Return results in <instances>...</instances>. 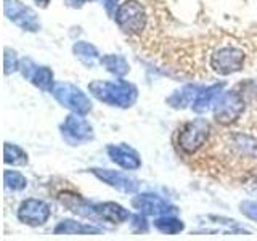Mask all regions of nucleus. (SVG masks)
Returning a JSON list of instances; mask_svg holds the SVG:
<instances>
[{
  "label": "nucleus",
  "instance_id": "nucleus-1",
  "mask_svg": "<svg viewBox=\"0 0 257 241\" xmlns=\"http://www.w3.org/2000/svg\"><path fill=\"white\" fill-rule=\"evenodd\" d=\"M88 90L96 100L117 108H131L139 96L137 87L125 80H93Z\"/></svg>",
  "mask_w": 257,
  "mask_h": 241
},
{
  "label": "nucleus",
  "instance_id": "nucleus-2",
  "mask_svg": "<svg viewBox=\"0 0 257 241\" xmlns=\"http://www.w3.org/2000/svg\"><path fill=\"white\" fill-rule=\"evenodd\" d=\"M114 20L119 29L125 34L131 37H142L148 29L150 16L139 0H125L117 5Z\"/></svg>",
  "mask_w": 257,
  "mask_h": 241
},
{
  "label": "nucleus",
  "instance_id": "nucleus-3",
  "mask_svg": "<svg viewBox=\"0 0 257 241\" xmlns=\"http://www.w3.org/2000/svg\"><path fill=\"white\" fill-rule=\"evenodd\" d=\"M246 64V52L238 44H223L209 55V66L220 76L239 72Z\"/></svg>",
  "mask_w": 257,
  "mask_h": 241
},
{
  "label": "nucleus",
  "instance_id": "nucleus-4",
  "mask_svg": "<svg viewBox=\"0 0 257 241\" xmlns=\"http://www.w3.org/2000/svg\"><path fill=\"white\" fill-rule=\"evenodd\" d=\"M211 124L206 119H195L190 123H185L177 137V143H179L180 150L185 155H195L207 143L209 137H211Z\"/></svg>",
  "mask_w": 257,
  "mask_h": 241
},
{
  "label": "nucleus",
  "instance_id": "nucleus-5",
  "mask_svg": "<svg viewBox=\"0 0 257 241\" xmlns=\"http://www.w3.org/2000/svg\"><path fill=\"white\" fill-rule=\"evenodd\" d=\"M50 92L61 106L71 109L72 112H77V114L84 116L92 109L90 98H88L79 87L72 85V84H68V82L55 84Z\"/></svg>",
  "mask_w": 257,
  "mask_h": 241
},
{
  "label": "nucleus",
  "instance_id": "nucleus-6",
  "mask_svg": "<svg viewBox=\"0 0 257 241\" xmlns=\"http://www.w3.org/2000/svg\"><path fill=\"white\" fill-rule=\"evenodd\" d=\"M244 112V98L241 93L231 90L222 93L214 104V119L222 126L235 123Z\"/></svg>",
  "mask_w": 257,
  "mask_h": 241
},
{
  "label": "nucleus",
  "instance_id": "nucleus-7",
  "mask_svg": "<svg viewBox=\"0 0 257 241\" xmlns=\"http://www.w3.org/2000/svg\"><path fill=\"white\" fill-rule=\"evenodd\" d=\"M61 135L71 147H79L93 139V127L82 117V114L72 112L61 124Z\"/></svg>",
  "mask_w": 257,
  "mask_h": 241
},
{
  "label": "nucleus",
  "instance_id": "nucleus-8",
  "mask_svg": "<svg viewBox=\"0 0 257 241\" xmlns=\"http://www.w3.org/2000/svg\"><path fill=\"white\" fill-rule=\"evenodd\" d=\"M4 13L13 24L24 31L36 32L40 28L36 12L24 5L21 0H4Z\"/></svg>",
  "mask_w": 257,
  "mask_h": 241
},
{
  "label": "nucleus",
  "instance_id": "nucleus-9",
  "mask_svg": "<svg viewBox=\"0 0 257 241\" xmlns=\"http://www.w3.org/2000/svg\"><path fill=\"white\" fill-rule=\"evenodd\" d=\"M52 211L45 201H40L36 198H29L23 201L18 207V219L20 222L29 225V227H40L48 219H50Z\"/></svg>",
  "mask_w": 257,
  "mask_h": 241
},
{
  "label": "nucleus",
  "instance_id": "nucleus-10",
  "mask_svg": "<svg viewBox=\"0 0 257 241\" xmlns=\"http://www.w3.org/2000/svg\"><path fill=\"white\" fill-rule=\"evenodd\" d=\"M132 206L139 212L147 215H167V214H175L179 211L174 204H171L164 198H161L159 195H155V193L137 195L132 199Z\"/></svg>",
  "mask_w": 257,
  "mask_h": 241
},
{
  "label": "nucleus",
  "instance_id": "nucleus-11",
  "mask_svg": "<svg viewBox=\"0 0 257 241\" xmlns=\"http://www.w3.org/2000/svg\"><path fill=\"white\" fill-rule=\"evenodd\" d=\"M90 172L96 177L98 180H101L103 183L109 185V187L116 188L117 191L122 193H135L139 190V180L134 179V177L122 174L119 171H111V169H98L93 167L90 169Z\"/></svg>",
  "mask_w": 257,
  "mask_h": 241
},
{
  "label": "nucleus",
  "instance_id": "nucleus-12",
  "mask_svg": "<svg viewBox=\"0 0 257 241\" xmlns=\"http://www.w3.org/2000/svg\"><path fill=\"white\" fill-rule=\"evenodd\" d=\"M108 156L112 163H116L125 171H137L142 166V161L139 153L127 145H109L106 148Z\"/></svg>",
  "mask_w": 257,
  "mask_h": 241
},
{
  "label": "nucleus",
  "instance_id": "nucleus-13",
  "mask_svg": "<svg viewBox=\"0 0 257 241\" xmlns=\"http://www.w3.org/2000/svg\"><path fill=\"white\" fill-rule=\"evenodd\" d=\"M93 207H95L96 219H103L111 223H122L127 219H131V212L117 203H111V201H108V203L93 204Z\"/></svg>",
  "mask_w": 257,
  "mask_h": 241
},
{
  "label": "nucleus",
  "instance_id": "nucleus-14",
  "mask_svg": "<svg viewBox=\"0 0 257 241\" xmlns=\"http://www.w3.org/2000/svg\"><path fill=\"white\" fill-rule=\"evenodd\" d=\"M225 84L220 82V84H214L211 87L204 88V90H201L198 93V96L195 98V101H193V111L196 112H206L209 108L212 106V104H215V101L219 100V96L222 95V90H223Z\"/></svg>",
  "mask_w": 257,
  "mask_h": 241
},
{
  "label": "nucleus",
  "instance_id": "nucleus-15",
  "mask_svg": "<svg viewBox=\"0 0 257 241\" xmlns=\"http://www.w3.org/2000/svg\"><path fill=\"white\" fill-rule=\"evenodd\" d=\"M55 235H96L101 230L98 227L76 220H61L55 227Z\"/></svg>",
  "mask_w": 257,
  "mask_h": 241
},
{
  "label": "nucleus",
  "instance_id": "nucleus-16",
  "mask_svg": "<svg viewBox=\"0 0 257 241\" xmlns=\"http://www.w3.org/2000/svg\"><path fill=\"white\" fill-rule=\"evenodd\" d=\"M199 93V87L198 85H185L180 90H177L172 96H169L167 103L171 104L172 108H185L188 106L190 103L195 101V98Z\"/></svg>",
  "mask_w": 257,
  "mask_h": 241
},
{
  "label": "nucleus",
  "instance_id": "nucleus-17",
  "mask_svg": "<svg viewBox=\"0 0 257 241\" xmlns=\"http://www.w3.org/2000/svg\"><path fill=\"white\" fill-rule=\"evenodd\" d=\"M72 52H74L76 58L85 64L87 68H93L95 63L100 60V53L98 50L88 42H77L74 44V47H72Z\"/></svg>",
  "mask_w": 257,
  "mask_h": 241
},
{
  "label": "nucleus",
  "instance_id": "nucleus-18",
  "mask_svg": "<svg viewBox=\"0 0 257 241\" xmlns=\"http://www.w3.org/2000/svg\"><path fill=\"white\" fill-rule=\"evenodd\" d=\"M100 63H101V66H104V69L111 72V74L119 76V77L125 76L128 69H131L127 60L122 55H106L100 60Z\"/></svg>",
  "mask_w": 257,
  "mask_h": 241
},
{
  "label": "nucleus",
  "instance_id": "nucleus-19",
  "mask_svg": "<svg viewBox=\"0 0 257 241\" xmlns=\"http://www.w3.org/2000/svg\"><path fill=\"white\" fill-rule=\"evenodd\" d=\"M155 227L164 233V235H177L185 228V223L183 220L177 219L172 214H167V215H158V219L155 220Z\"/></svg>",
  "mask_w": 257,
  "mask_h": 241
},
{
  "label": "nucleus",
  "instance_id": "nucleus-20",
  "mask_svg": "<svg viewBox=\"0 0 257 241\" xmlns=\"http://www.w3.org/2000/svg\"><path fill=\"white\" fill-rule=\"evenodd\" d=\"M29 80L36 87H39L40 90H52L53 85H55L53 72H52L50 68H47V66H37L36 71H34V74L31 76Z\"/></svg>",
  "mask_w": 257,
  "mask_h": 241
},
{
  "label": "nucleus",
  "instance_id": "nucleus-21",
  "mask_svg": "<svg viewBox=\"0 0 257 241\" xmlns=\"http://www.w3.org/2000/svg\"><path fill=\"white\" fill-rule=\"evenodd\" d=\"M4 159L7 164L12 166H26L28 164V155L18 145L5 143L4 147Z\"/></svg>",
  "mask_w": 257,
  "mask_h": 241
},
{
  "label": "nucleus",
  "instance_id": "nucleus-22",
  "mask_svg": "<svg viewBox=\"0 0 257 241\" xmlns=\"http://www.w3.org/2000/svg\"><path fill=\"white\" fill-rule=\"evenodd\" d=\"M4 182H5L7 190H12V191H23L28 187L26 177L18 171H5Z\"/></svg>",
  "mask_w": 257,
  "mask_h": 241
},
{
  "label": "nucleus",
  "instance_id": "nucleus-23",
  "mask_svg": "<svg viewBox=\"0 0 257 241\" xmlns=\"http://www.w3.org/2000/svg\"><path fill=\"white\" fill-rule=\"evenodd\" d=\"M4 68H5V74H12L13 71L20 69V61L16 58V53L13 50H10L8 47H5L4 50Z\"/></svg>",
  "mask_w": 257,
  "mask_h": 241
},
{
  "label": "nucleus",
  "instance_id": "nucleus-24",
  "mask_svg": "<svg viewBox=\"0 0 257 241\" xmlns=\"http://www.w3.org/2000/svg\"><path fill=\"white\" fill-rule=\"evenodd\" d=\"M241 212L247 219L257 222V203H254V201H244V203H241Z\"/></svg>",
  "mask_w": 257,
  "mask_h": 241
},
{
  "label": "nucleus",
  "instance_id": "nucleus-25",
  "mask_svg": "<svg viewBox=\"0 0 257 241\" xmlns=\"http://www.w3.org/2000/svg\"><path fill=\"white\" fill-rule=\"evenodd\" d=\"M134 225L139 227V231H147L148 230L147 220H145V217H142V215H135L134 217Z\"/></svg>",
  "mask_w": 257,
  "mask_h": 241
},
{
  "label": "nucleus",
  "instance_id": "nucleus-26",
  "mask_svg": "<svg viewBox=\"0 0 257 241\" xmlns=\"http://www.w3.org/2000/svg\"><path fill=\"white\" fill-rule=\"evenodd\" d=\"M87 2H93V0H68V4L72 5V7H80V5H84Z\"/></svg>",
  "mask_w": 257,
  "mask_h": 241
},
{
  "label": "nucleus",
  "instance_id": "nucleus-27",
  "mask_svg": "<svg viewBox=\"0 0 257 241\" xmlns=\"http://www.w3.org/2000/svg\"><path fill=\"white\" fill-rule=\"evenodd\" d=\"M34 2H36L37 5H40V7H44V8H45L48 4H50V0H34Z\"/></svg>",
  "mask_w": 257,
  "mask_h": 241
}]
</instances>
